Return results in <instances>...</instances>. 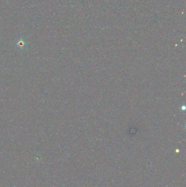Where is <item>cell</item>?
Masks as SVG:
<instances>
[{
	"instance_id": "6da1fadb",
	"label": "cell",
	"mask_w": 186,
	"mask_h": 187,
	"mask_svg": "<svg viewBox=\"0 0 186 187\" xmlns=\"http://www.w3.org/2000/svg\"><path fill=\"white\" fill-rule=\"evenodd\" d=\"M16 46L19 50L22 51L26 48L27 46V43L26 40L23 38L22 35H19L16 40Z\"/></svg>"
}]
</instances>
